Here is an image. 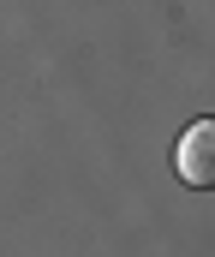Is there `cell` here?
<instances>
[{
  "instance_id": "1",
  "label": "cell",
  "mask_w": 215,
  "mask_h": 257,
  "mask_svg": "<svg viewBox=\"0 0 215 257\" xmlns=\"http://www.w3.org/2000/svg\"><path fill=\"white\" fill-rule=\"evenodd\" d=\"M173 168L191 192H215V120H197L185 126L179 150H173Z\"/></svg>"
}]
</instances>
